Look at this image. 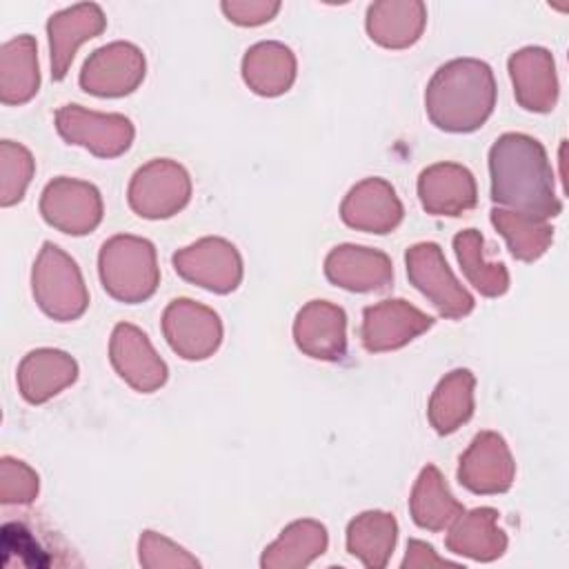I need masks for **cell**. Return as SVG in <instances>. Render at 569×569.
Masks as SVG:
<instances>
[{
    "label": "cell",
    "mask_w": 569,
    "mask_h": 569,
    "mask_svg": "<svg viewBox=\"0 0 569 569\" xmlns=\"http://www.w3.org/2000/svg\"><path fill=\"white\" fill-rule=\"evenodd\" d=\"M491 200L536 220L556 218L562 202L556 196L553 169L545 147L527 133H505L489 149Z\"/></svg>",
    "instance_id": "cell-1"
},
{
    "label": "cell",
    "mask_w": 569,
    "mask_h": 569,
    "mask_svg": "<svg viewBox=\"0 0 569 569\" xmlns=\"http://www.w3.org/2000/svg\"><path fill=\"white\" fill-rule=\"evenodd\" d=\"M293 338L311 358L340 360L347 349V316L327 300H311L296 316Z\"/></svg>",
    "instance_id": "cell-16"
},
{
    "label": "cell",
    "mask_w": 569,
    "mask_h": 569,
    "mask_svg": "<svg viewBox=\"0 0 569 569\" xmlns=\"http://www.w3.org/2000/svg\"><path fill=\"white\" fill-rule=\"evenodd\" d=\"M162 331L169 347L184 360L209 358L222 340L218 313L189 298H178L164 309Z\"/></svg>",
    "instance_id": "cell-9"
},
{
    "label": "cell",
    "mask_w": 569,
    "mask_h": 569,
    "mask_svg": "<svg viewBox=\"0 0 569 569\" xmlns=\"http://www.w3.org/2000/svg\"><path fill=\"white\" fill-rule=\"evenodd\" d=\"M173 267L184 280L216 293H229L242 280L240 253L222 238H202L173 253Z\"/></svg>",
    "instance_id": "cell-8"
},
{
    "label": "cell",
    "mask_w": 569,
    "mask_h": 569,
    "mask_svg": "<svg viewBox=\"0 0 569 569\" xmlns=\"http://www.w3.org/2000/svg\"><path fill=\"white\" fill-rule=\"evenodd\" d=\"M425 562H427V565H429V562L442 565L445 560L433 553V547H429V545H425V542H420V540H409L407 558H405L402 567H416V565H425Z\"/></svg>",
    "instance_id": "cell-33"
},
{
    "label": "cell",
    "mask_w": 569,
    "mask_h": 569,
    "mask_svg": "<svg viewBox=\"0 0 569 569\" xmlns=\"http://www.w3.org/2000/svg\"><path fill=\"white\" fill-rule=\"evenodd\" d=\"M498 511L489 507L473 509L469 513H460L451 525L447 536V547L453 553L469 556L473 560H496L507 549V538L496 525Z\"/></svg>",
    "instance_id": "cell-22"
},
{
    "label": "cell",
    "mask_w": 569,
    "mask_h": 569,
    "mask_svg": "<svg viewBox=\"0 0 569 569\" xmlns=\"http://www.w3.org/2000/svg\"><path fill=\"white\" fill-rule=\"evenodd\" d=\"M327 278L349 291H380L391 284V260L376 249L342 244L325 260Z\"/></svg>",
    "instance_id": "cell-19"
},
{
    "label": "cell",
    "mask_w": 569,
    "mask_h": 569,
    "mask_svg": "<svg viewBox=\"0 0 569 569\" xmlns=\"http://www.w3.org/2000/svg\"><path fill=\"white\" fill-rule=\"evenodd\" d=\"M56 127L69 144H80L96 156L113 158L129 149L133 124L120 113H96L80 104H64L56 113Z\"/></svg>",
    "instance_id": "cell-7"
},
{
    "label": "cell",
    "mask_w": 569,
    "mask_h": 569,
    "mask_svg": "<svg viewBox=\"0 0 569 569\" xmlns=\"http://www.w3.org/2000/svg\"><path fill=\"white\" fill-rule=\"evenodd\" d=\"M409 509L413 522L429 531L447 529L465 511V507L449 493L440 471L433 465H427L420 471L411 491Z\"/></svg>",
    "instance_id": "cell-25"
},
{
    "label": "cell",
    "mask_w": 569,
    "mask_h": 569,
    "mask_svg": "<svg viewBox=\"0 0 569 569\" xmlns=\"http://www.w3.org/2000/svg\"><path fill=\"white\" fill-rule=\"evenodd\" d=\"M516 465L502 436L493 431L478 433L460 456L458 480L473 493H502L511 487Z\"/></svg>",
    "instance_id": "cell-12"
},
{
    "label": "cell",
    "mask_w": 569,
    "mask_h": 569,
    "mask_svg": "<svg viewBox=\"0 0 569 569\" xmlns=\"http://www.w3.org/2000/svg\"><path fill=\"white\" fill-rule=\"evenodd\" d=\"M42 218L71 236L89 233L102 220L100 191L82 180L58 178L49 182L40 200Z\"/></svg>",
    "instance_id": "cell-11"
},
{
    "label": "cell",
    "mask_w": 569,
    "mask_h": 569,
    "mask_svg": "<svg viewBox=\"0 0 569 569\" xmlns=\"http://www.w3.org/2000/svg\"><path fill=\"white\" fill-rule=\"evenodd\" d=\"M491 222L507 240L511 256L525 262L538 260L553 240V229L547 220H536L507 209H493Z\"/></svg>",
    "instance_id": "cell-29"
},
{
    "label": "cell",
    "mask_w": 569,
    "mask_h": 569,
    "mask_svg": "<svg viewBox=\"0 0 569 569\" xmlns=\"http://www.w3.org/2000/svg\"><path fill=\"white\" fill-rule=\"evenodd\" d=\"M242 78L260 96H280L296 78V58L280 42H258L244 53Z\"/></svg>",
    "instance_id": "cell-23"
},
{
    "label": "cell",
    "mask_w": 569,
    "mask_h": 569,
    "mask_svg": "<svg viewBox=\"0 0 569 569\" xmlns=\"http://www.w3.org/2000/svg\"><path fill=\"white\" fill-rule=\"evenodd\" d=\"M407 276L411 284L431 300L445 318H462L471 313L473 298L451 273L442 249L436 242H420L407 249Z\"/></svg>",
    "instance_id": "cell-5"
},
{
    "label": "cell",
    "mask_w": 569,
    "mask_h": 569,
    "mask_svg": "<svg viewBox=\"0 0 569 569\" xmlns=\"http://www.w3.org/2000/svg\"><path fill=\"white\" fill-rule=\"evenodd\" d=\"M340 216L353 229L389 233L402 220V204L387 180L367 178L347 193Z\"/></svg>",
    "instance_id": "cell-17"
},
{
    "label": "cell",
    "mask_w": 569,
    "mask_h": 569,
    "mask_svg": "<svg viewBox=\"0 0 569 569\" xmlns=\"http://www.w3.org/2000/svg\"><path fill=\"white\" fill-rule=\"evenodd\" d=\"M453 249L458 262L469 278V282L489 298L502 296L509 289V273L505 264H487L482 258V236L476 229L460 231L453 238Z\"/></svg>",
    "instance_id": "cell-30"
},
{
    "label": "cell",
    "mask_w": 569,
    "mask_h": 569,
    "mask_svg": "<svg viewBox=\"0 0 569 569\" xmlns=\"http://www.w3.org/2000/svg\"><path fill=\"white\" fill-rule=\"evenodd\" d=\"M111 362L122 380L142 393H151L167 380V365L153 351L147 336L127 322L116 325L109 345Z\"/></svg>",
    "instance_id": "cell-13"
},
{
    "label": "cell",
    "mask_w": 569,
    "mask_h": 569,
    "mask_svg": "<svg viewBox=\"0 0 569 569\" xmlns=\"http://www.w3.org/2000/svg\"><path fill=\"white\" fill-rule=\"evenodd\" d=\"M418 196L433 216H460L476 207V180L462 164L438 162L420 173Z\"/></svg>",
    "instance_id": "cell-18"
},
{
    "label": "cell",
    "mask_w": 569,
    "mask_h": 569,
    "mask_svg": "<svg viewBox=\"0 0 569 569\" xmlns=\"http://www.w3.org/2000/svg\"><path fill=\"white\" fill-rule=\"evenodd\" d=\"M220 7L231 22L242 27H256L269 22L278 13L280 2H222Z\"/></svg>",
    "instance_id": "cell-32"
},
{
    "label": "cell",
    "mask_w": 569,
    "mask_h": 569,
    "mask_svg": "<svg viewBox=\"0 0 569 569\" xmlns=\"http://www.w3.org/2000/svg\"><path fill=\"white\" fill-rule=\"evenodd\" d=\"M33 296L42 311L60 322L82 316L89 305L78 264L51 242H44L33 264Z\"/></svg>",
    "instance_id": "cell-4"
},
{
    "label": "cell",
    "mask_w": 569,
    "mask_h": 569,
    "mask_svg": "<svg viewBox=\"0 0 569 569\" xmlns=\"http://www.w3.org/2000/svg\"><path fill=\"white\" fill-rule=\"evenodd\" d=\"M327 549V529L316 520H296L264 549L262 567H305Z\"/></svg>",
    "instance_id": "cell-28"
},
{
    "label": "cell",
    "mask_w": 569,
    "mask_h": 569,
    "mask_svg": "<svg viewBox=\"0 0 569 569\" xmlns=\"http://www.w3.org/2000/svg\"><path fill=\"white\" fill-rule=\"evenodd\" d=\"M362 345L369 351H389L407 345L433 325V318L405 300H382L362 313Z\"/></svg>",
    "instance_id": "cell-14"
},
{
    "label": "cell",
    "mask_w": 569,
    "mask_h": 569,
    "mask_svg": "<svg viewBox=\"0 0 569 569\" xmlns=\"http://www.w3.org/2000/svg\"><path fill=\"white\" fill-rule=\"evenodd\" d=\"M422 2H376L367 11L369 38L389 49L413 44L425 29Z\"/></svg>",
    "instance_id": "cell-24"
},
{
    "label": "cell",
    "mask_w": 569,
    "mask_h": 569,
    "mask_svg": "<svg viewBox=\"0 0 569 569\" xmlns=\"http://www.w3.org/2000/svg\"><path fill=\"white\" fill-rule=\"evenodd\" d=\"M191 196L189 173L171 160H151L140 167L129 184V204L142 218H169L178 213Z\"/></svg>",
    "instance_id": "cell-6"
},
{
    "label": "cell",
    "mask_w": 569,
    "mask_h": 569,
    "mask_svg": "<svg viewBox=\"0 0 569 569\" xmlns=\"http://www.w3.org/2000/svg\"><path fill=\"white\" fill-rule=\"evenodd\" d=\"M144 78V56L131 42H111L96 49L80 73L87 93L118 98L131 93Z\"/></svg>",
    "instance_id": "cell-10"
},
{
    "label": "cell",
    "mask_w": 569,
    "mask_h": 569,
    "mask_svg": "<svg viewBox=\"0 0 569 569\" xmlns=\"http://www.w3.org/2000/svg\"><path fill=\"white\" fill-rule=\"evenodd\" d=\"M107 20L98 4H76L56 16H51L49 29V47H51V76L53 80H62L73 60L78 44L89 38H96L104 29Z\"/></svg>",
    "instance_id": "cell-20"
},
{
    "label": "cell",
    "mask_w": 569,
    "mask_h": 569,
    "mask_svg": "<svg viewBox=\"0 0 569 569\" xmlns=\"http://www.w3.org/2000/svg\"><path fill=\"white\" fill-rule=\"evenodd\" d=\"M398 525L391 513L365 511L347 527V549L365 567H385L396 547Z\"/></svg>",
    "instance_id": "cell-26"
},
{
    "label": "cell",
    "mask_w": 569,
    "mask_h": 569,
    "mask_svg": "<svg viewBox=\"0 0 569 569\" xmlns=\"http://www.w3.org/2000/svg\"><path fill=\"white\" fill-rule=\"evenodd\" d=\"M509 76L522 109L547 113L558 100L553 56L545 47H525L509 58Z\"/></svg>",
    "instance_id": "cell-15"
},
{
    "label": "cell",
    "mask_w": 569,
    "mask_h": 569,
    "mask_svg": "<svg viewBox=\"0 0 569 569\" xmlns=\"http://www.w3.org/2000/svg\"><path fill=\"white\" fill-rule=\"evenodd\" d=\"M140 562L147 567H164V565H178V567H198V560L187 556L184 549L176 547L171 540L158 536L156 531H144L140 538Z\"/></svg>",
    "instance_id": "cell-31"
},
{
    "label": "cell",
    "mask_w": 569,
    "mask_h": 569,
    "mask_svg": "<svg viewBox=\"0 0 569 569\" xmlns=\"http://www.w3.org/2000/svg\"><path fill=\"white\" fill-rule=\"evenodd\" d=\"M473 385L476 378L469 369H456L438 382L429 400V420L438 433H451L471 418Z\"/></svg>",
    "instance_id": "cell-27"
},
{
    "label": "cell",
    "mask_w": 569,
    "mask_h": 569,
    "mask_svg": "<svg viewBox=\"0 0 569 569\" xmlns=\"http://www.w3.org/2000/svg\"><path fill=\"white\" fill-rule=\"evenodd\" d=\"M78 376L76 360L56 349H38L27 353L18 369V385L24 400L40 405L51 396L60 393Z\"/></svg>",
    "instance_id": "cell-21"
},
{
    "label": "cell",
    "mask_w": 569,
    "mask_h": 569,
    "mask_svg": "<svg viewBox=\"0 0 569 569\" xmlns=\"http://www.w3.org/2000/svg\"><path fill=\"white\" fill-rule=\"evenodd\" d=\"M496 104V80L487 62L456 58L442 64L427 84L425 107L442 131L467 133L485 124Z\"/></svg>",
    "instance_id": "cell-2"
},
{
    "label": "cell",
    "mask_w": 569,
    "mask_h": 569,
    "mask_svg": "<svg viewBox=\"0 0 569 569\" xmlns=\"http://www.w3.org/2000/svg\"><path fill=\"white\" fill-rule=\"evenodd\" d=\"M98 269L104 291L129 305L153 296L160 280L153 244L136 236H113L107 240L100 249Z\"/></svg>",
    "instance_id": "cell-3"
}]
</instances>
